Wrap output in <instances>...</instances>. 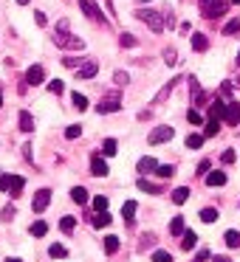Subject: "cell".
<instances>
[{
  "label": "cell",
  "instance_id": "1",
  "mask_svg": "<svg viewBox=\"0 0 240 262\" xmlns=\"http://www.w3.org/2000/svg\"><path fill=\"white\" fill-rule=\"evenodd\" d=\"M54 42H57L63 51H82V48H85V42H82L76 34H71L68 29H65V31H63V29L54 31Z\"/></svg>",
  "mask_w": 240,
  "mask_h": 262
},
{
  "label": "cell",
  "instance_id": "2",
  "mask_svg": "<svg viewBox=\"0 0 240 262\" xmlns=\"http://www.w3.org/2000/svg\"><path fill=\"white\" fill-rule=\"evenodd\" d=\"M229 9V0H201V12H204V17L215 20V17H223Z\"/></svg>",
  "mask_w": 240,
  "mask_h": 262
},
{
  "label": "cell",
  "instance_id": "3",
  "mask_svg": "<svg viewBox=\"0 0 240 262\" xmlns=\"http://www.w3.org/2000/svg\"><path fill=\"white\" fill-rule=\"evenodd\" d=\"M79 9H82V14H85V17H91V20H93V23L108 26V17H105V12L99 9L96 0H79Z\"/></svg>",
  "mask_w": 240,
  "mask_h": 262
},
{
  "label": "cell",
  "instance_id": "4",
  "mask_svg": "<svg viewBox=\"0 0 240 262\" xmlns=\"http://www.w3.org/2000/svg\"><path fill=\"white\" fill-rule=\"evenodd\" d=\"M136 17L142 20V23H147L150 29L155 31V34H158V31H164V29H167V26H164V17H161L158 12H150V9H138V12H136Z\"/></svg>",
  "mask_w": 240,
  "mask_h": 262
},
{
  "label": "cell",
  "instance_id": "5",
  "mask_svg": "<svg viewBox=\"0 0 240 262\" xmlns=\"http://www.w3.org/2000/svg\"><path fill=\"white\" fill-rule=\"evenodd\" d=\"M122 107V91H110L102 102L96 104V113H116Z\"/></svg>",
  "mask_w": 240,
  "mask_h": 262
},
{
  "label": "cell",
  "instance_id": "6",
  "mask_svg": "<svg viewBox=\"0 0 240 262\" xmlns=\"http://www.w3.org/2000/svg\"><path fill=\"white\" fill-rule=\"evenodd\" d=\"M23 186H26V178H20V175H3L0 178V189H3V192H12V198H17V194L23 192Z\"/></svg>",
  "mask_w": 240,
  "mask_h": 262
},
{
  "label": "cell",
  "instance_id": "7",
  "mask_svg": "<svg viewBox=\"0 0 240 262\" xmlns=\"http://www.w3.org/2000/svg\"><path fill=\"white\" fill-rule=\"evenodd\" d=\"M229 127H237L240 124V102H229L226 107H223V119Z\"/></svg>",
  "mask_w": 240,
  "mask_h": 262
},
{
  "label": "cell",
  "instance_id": "8",
  "mask_svg": "<svg viewBox=\"0 0 240 262\" xmlns=\"http://www.w3.org/2000/svg\"><path fill=\"white\" fill-rule=\"evenodd\" d=\"M48 203H51V189H37L34 200H31V209H34V211H46Z\"/></svg>",
  "mask_w": 240,
  "mask_h": 262
},
{
  "label": "cell",
  "instance_id": "9",
  "mask_svg": "<svg viewBox=\"0 0 240 262\" xmlns=\"http://www.w3.org/2000/svg\"><path fill=\"white\" fill-rule=\"evenodd\" d=\"M170 138H172V127L161 124V127H155V130L147 136V141L150 144H164V141H170Z\"/></svg>",
  "mask_w": 240,
  "mask_h": 262
},
{
  "label": "cell",
  "instance_id": "10",
  "mask_svg": "<svg viewBox=\"0 0 240 262\" xmlns=\"http://www.w3.org/2000/svg\"><path fill=\"white\" fill-rule=\"evenodd\" d=\"M46 82V71H43V65H31L29 71H26V85H43Z\"/></svg>",
  "mask_w": 240,
  "mask_h": 262
},
{
  "label": "cell",
  "instance_id": "11",
  "mask_svg": "<svg viewBox=\"0 0 240 262\" xmlns=\"http://www.w3.org/2000/svg\"><path fill=\"white\" fill-rule=\"evenodd\" d=\"M189 88H192V102L195 104H206V102H209V96L204 93V88L198 85V79H195V76H189Z\"/></svg>",
  "mask_w": 240,
  "mask_h": 262
},
{
  "label": "cell",
  "instance_id": "12",
  "mask_svg": "<svg viewBox=\"0 0 240 262\" xmlns=\"http://www.w3.org/2000/svg\"><path fill=\"white\" fill-rule=\"evenodd\" d=\"M99 74V65L96 62H82L79 71H76V79H93Z\"/></svg>",
  "mask_w": 240,
  "mask_h": 262
},
{
  "label": "cell",
  "instance_id": "13",
  "mask_svg": "<svg viewBox=\"0 0 240 262\" xmlns=\"http://www.w3.org/2000/svg\"><path fill=\"white\" fill-rule=\"evenodd\" d=\"M136 186L142 189V192H147V194H161V192H164V186H161V183H150V181H144V175L136 181Z\"/></svg>",
  "mask_w": 240,
  "mask_h": 262
},
{
  "label": "cell",
  "instance_id": "14",
  "mask_svg": "<svg viewBox=\"0 0 240 262\" xmlns=\"http://www.w3.org/2000/svg\"><path fill=\"white\" fill-rule=\"evenodd\" d=\"M155 166H158V161L150 158V155H144V158L136 164V169H138V175H147V172H155Z\"/></svg>",
  "mask_w": 240,
  "mask_h": 262
},
{
  "label": "cell",
  "instance_id": "15",
  "mask_svg": "<svg viewBox=\"0 0 240 262\" xmlns=\"http://www.w3.org/2000/svg\"><path fill=\"white\" fill-rule=\"evenodd\" d=\"M91 172H93V175H99V178L108 175V164H105L102 155H93V158H91Z\"/></svg>",
  "mask_w": 240,
  "mask_h": 262
},
{
  "label": "cell",
  "instance_id": "16",
  "mask_svg": "<svg viewBox=\"0 0 240 262\" xmlns=\"http://www.w3.org/2000/svg\"><path fill=\"white\" fill-rule=\"evenodd\" d=\"M178 82H181V76H172V79H170V82H167V85H164V88H161V91H158V93H155V99H153V102H155V104H158V102H164V99H167V96H170V91H172V88H175V85H178Z\"/></svg>",
  "mask_w": 240,
  "mask_h": 262
},
{
  "label": "cell",
  "instance_id": "17",
  "mask_svg": "<svg viewBox=\"0 0 240 262\" xmlns=\"http://www.w3.org/2000/svg\"><path fill=\"white\" fill-rule=\"evenodd\" d=\"M226 183V175H223L221 169H209V175H206V186H223Z\"/></svg>",
  "mask_w": 240,
  "mask_h": 262
},
{
  "label": "cell",
  "instance_id": "18",
  "mask_svg": "<svg viewBox=\"0 0 240 262\" xmlns=\"http://www.w3.org/2000/svg\"><path fill=\"white\" fill-rule=\"evenodd\" d=\"M195 243H198V234H195V231H184L181 234V248L184 251H192Z\"/></svg>",
  "mask_w": 240,
  "mask_h": 262
},
{
  "label": "cell",
  "instance_id": "19",
  "mask_svg": "<svg viewBox=\"0 0 240 262\" xmlns=\"http://www.w3.org/2000/svg\"><path fill=\"white\" fill-rule=\"evenodd\" d=\"M20 130H23V133L34 130V116H31L29 110H23V113H20Z\"/></svg>",
  "mask_w": 240,
  "mask_h": 262
},
{
  "label": "cell",
  "instance_id": "20",
  "mask_svg": "<svg viewBox=\"0 0 240 262\" xmlns=\"http://www.w3.org/2000/svg\"><path fill=\"white\" fill-rule=\"evenodd\" d=\"M170 198H172V203H178V206L187 203V198H189V186H178V189H172Z\"/></svg>",
  "mask_w": 240,
  "mask_h": 262
},
{
  "label": "cell",
  "instance_id": "21",
  "mask_svg": "<svg viewBox=\"0 0 240 262\" xmlns=\"http://www.w3.org/2000/svg\"><path fill=\"white\" fill-rule=\"evenodd\" d=\"M29 231H31V237H46V234H48V223L46 220H37V223H31Z\"/></svg>",
  "mask_w": 240,
  "mask_h": 262
},
{
  "label": "cell",
  "instance_id": "22",
  "mask_svg": "<svg viewBox=\"0 0 240 262\" xmlns=\"http://www.w3.org/2000/svg\"><path fill=\"white\" fill-rule=\"evenodd\" d=\"M119 237H116V234H108V237H105V254H116V251H119Z\"/></svg>",
  "mask_w": 240,
  "mask_h": 262
},
{
  "label": "cell",
  "instance_id": "23",
  "mask_svg": "<svg viewBox=\"0 0 240 262\" xmlns=\"http://www.w3.org/2000/svg\"><path fill=\"white\" fill-rule=\"evenodd\" d=\"M217 130H221V119H206V124H204V136H217Z\"/></svg>",
  "mask_w": 240,
  "mask_h": 262
},
{
  "label": "cell",
  "instance_id": "24",
  "mask_svg": "<svg viewBox=\"0 0 240 262\" xmlns=\"http://www.w3.org/2000/svg\"><path fill=\"white\" fill-rule=\"evenodd\" d=\"M71 200H74V203H88V189H82V186H74L71 189Z\"/></svg>",
  "mask_w": 240,
  "mask_h": 262
},
{
  "label": "cell",
  "instance_id": "25",
  "mask_svg": "<svg viewBox=\"0 0 240 262\" xmlns=\"http://www.w3.org/2000/svg\"><path fill=\"white\" fill-rule=\"evenodd\" d=\"M192 48H195L198 54H204L206 48H209V40H206L204 34H192Z\"/></svg>",
  "mask_w": 240,
  "mask_h": 262
},
{
  "label": "cell",
  "instance_id": "26",
  "mask_svg": "<svg viewBox=\"0 0 240 262\" xmlns=\"http://www.w3.org/2000/svg\"><path fill=\"white\" fill-rule=\"evenodd\" d=\"M206 141V136H201V133H192V136H187V147L189 149H201Z\"/></svg>",
  "mask_w": 240,
  "mask_h": 262
},
{
  "label": "cell",
  "instance_id": "27",
  "mask_svg": "<svg viewBox=\"0 0 240 262\" xmlns=\"http://www.w3.org/2000/svg\"><path fill=\"white\" fill-rule=\"evenodd\" d=\"M122 217H125L127 223H133V217H136V200H127V203L122 206Z\"/></svg>",
  "mask_w": 240,
  "mask_h": 262
},
{
  "label": "cell",
  "instance_id": "28",
  "mask_svg": "<svg viewBox=\"0 0 240 262\" xmlns=\"http://www.w3.org/2000/svg\"><path fill=\"white\" fill-rule=\"evenodd\" d=\"M105 226H110V214L108 211H96L93 214V228H105Z\"/></svg>",
  "mask_w": 240,
  "mask_h": 262
},
{
  "label": "cell",
  "instance_id": "29",
  "mask_svg": "<svg viewBox=\"0 0 240 262\" xmlns=\"http://www.w3.org/2000/svg\"><path fill=\"white\" fill-rule=\"evenodd\" d=\"M48 254H51L54 259H65V256H68V248H65V245H59V243H54L51 248H48Z\"/></svg>",
  "mask_w": 240,
  "mask_h": 262
},
{
  "label": "cell",
  "instance_id": "30",
  "mask_svg": "<svg viewBox=\"0 0 240 262\" xmlns=\"http://www.w3.org/2000/svg\"><path fill=\"white\" fill-rule=\"evenodd\" d=\"M223 107H226V102H221V99L212 102L209 104V116H212V119H223Z\"/></svg>",
  "mask_w": 240,
  "mask_h": 262
},
{
  "label": "cell",
  "instance_id": "31",
  "mask_svg": "<svg viewBox=\"0 0 240 262\" xmlns=\"http://www.w3.org/2000/svg\"><path fill=\"white\" fill-rule=\"evenodd\" d=\"M201 220H204V223H215L217 220V209H212V206L201 209Z\"/></svg>",
  "mask_w": 240,
  "mask_h": 262
},
{
  "label": "cell",
  "instance_id": "32",
  "mask_svg": "<svg viewBox=\"0 0 240 262\" xmlns=\"http://www.w3.org/2000/svg\"><path fill=\"white\" fill-rule=\"evenodd\" d=\"M59 228H63V234H74L76 220H74V217H63V220H59Z\"/></svg>",
  "mask_w": 240,
  "mask_h": 262
},
{
  "label": "cell",
  "instance_id": "33",
  "mask_svg": "<svg viewBox=\"0 0 240 262\" xmlns=\"http://www.w3.org/2000/svg\"><path fill=\"white\" fill-rule=\"evenodd\" d=\"M170 234H178V237L184 234V217H172V223H170Z\"/></svg>",
  "mask_w": 240,
  "mask_h": 262
},
{
  "label": "cell",
  "instance_id": "34",
  "mask_svg": "<svg viewBox=\"0 0 240 262\" xmlns=\"http://www.w3.org/2000/svg\"><path fill=\"white\" fill-rule=\"evenodd\" d=\"M223 239H226L229 248H237V245H240V231H226V237H223Z\"/></svg>",
  "mask_w": 240,
  "mask_h": 262
},
{
  "label": "cell",
  "instance_id": "35",
  "mask_svg": "<svg viewBox=\"0 0 240 262\" xmlns=\"http://www.w3.org/2000/svg\"><path fill=\"white\" fill-rule=\"evenodd\" d=\"M223 34H226V37L240 34V20H232V23H226V26H223Z\"/></svg>",
  "mask_w": 240,
  "mask_h": 262
},
{
  "label": "cell",
  "instance_id": "36",
  "mask_svg": "<svg viewBox=\"0 0 240 262\" xmlns=\"http://www.w3.org/2000/svg\"><path fill=\"white\" fill-rule=\"evenodd\" d=\"M119 46H122V48H136L138 42H136V37H133V34H122V37H119Z\"/></svg>",
  "mask_w": 240,
  "mask_h": 262
},
{
  "label": "cell",
  "instance_id": "37",
  "mask_svg": "<svg viewBox=\"0 0 240 262\" xmlns=\"http://www.w3.org/2000/svg\"><path fill=\"white\" fill-rule=\"evenodd\" d=\"M116 149H119V144H116L113 138H108V141L102 144V152L108 155V158H110V155H116Z\"/></svg>",
  "mask_w": 240,
  "mask_h": 262
},
{
  "label": "cell",
  "instance_id": "38",
  "mask_svg": "<svg viewBox=\"0 0 240 262\" xmlns=\"http://www.w3.org/2000/svg\"><path fill=\"white\" fill-rule=\"evenodd\" d=\"M93 209H96V211H108V198H105V194H96V198H93Z\"/></svg>",
  "mask_w": 240,
  "mask_h": 262
},
{
  "label": "cell",
  "instance_id": "39",
  "mask_svg": "<svg viewBox=\"0 0 240 262\" xmlns=\"http://www.w3.org/2000/svg\"><path fill=\"white\" fill-rule=\"evenodd\" d=\"M82 136V127L79 124H71L68 130H65V138H68V141H74V138H79Z\"/></svg>",
  "mask_w": 240,
  "mask_h": 262
},
{
  "label": "cell",
  "instance_id": "40",
  "mask_svg": "<svg viewBox=\"0 0 240 262\" xmlns=\"http://www.w3.org/2000/svg\"><path fill=\"white\" fill-rule=\"evenodd\" d=\"M237 161V155H234V149H223V155H221V164H234Z\"/></svg>",
  "mask_w": 240,
  "mask_h": 262
},
{
  "label": "cell",
  "instance_id": "41",
  "mask_svg": "<svg viewBox=\"0 0 240 262\" xmlns=\"http://www.w3.org/2000/svg\"><path fill=\"white\" fill-rule=\"evenodd\" d=\"M48 91H51L54 96H59V93L65 91V85H63V82H59V79H51V82H48Z\"/></svg>",
  "mask_w": 240,
  "mask_h": 262
},
{
  "label": "cell",
  "instance_id": "42",
  "mask_svg": "<svg viewBox=\"0 0 240 262\" xmlns=\"http://www.w3.org/2000/svg\"><path fill=\"white\" fill-rule=\"evenodd\" d=\"M74 107L76 110H88V99L82 93H74Z\"/></svg>",
  "mask_w": 240,
  "mask_h": 262
},
{
  "label": "cell",
  "instance_id": "43",
  "mask_svg": "<svg viewBox=\"0 0 240 262\" xmlns=\"http://www.w3.org/2000/svg\"><path fill=\"white\" fill-rule=\"evenodd\" d=\"M155 172H158L161 178H172L175 175V166H155Z\"/></svg>",
  "mask_w": 240,
  "mask_h": 262
},
{
  "label": "cell",
  "instance_id": "44",
  "mask_svg": "<svg viewBox=\"0 0 240 262\" xmlns=\"http://www.w3.org/2000/svg\"><path fill=\"white\" fill-rule=\"evenodd\" d=\"M113 82H116V85H127V82H130V76H127L125 71H116V74H113Z\"/></svg>",
  "mask_w": 240,
  "mask_h": 262
},
{
  "label": "cell",
  "instance_id": "45",
  "mask_svg": "<svg viewBox=\"0 0 240 262\" xmlns=\"http://www.w3.org/2000/svg\"><path fill=\"white\" fill-rule=\"evenodd\" d=\"M175 59H178L175 48H167V51H164V62H167V65H175Z\"/></svg>",
  "mask_w": 240,
  "mask_h": 262
},
{
  "label": "cell",
  "instance_id": "46",
  "mask_svg": "<svg viewBox=\"0 0 240 262\" xmlns=\"http://www.w3.org/2000/svg\"><path fill=\"white\" fill-rule=\"evenodd\" d=\"M153 262H172V256L167 254V251H155V254H153Z\"/></svg>",
  "mask_w": 240,
  "mask_h": 262
},
{
  "label": "cell",
  "instance_id": "47",
  "mask_svg": "<svg viewBox=\"0 0 240 262\" xmlns=\"http://www.w3.org/2000/svg\"><path fill=\"white\" fill-rule=\"evenodd\" d=\"M232 91H234V85H232V82H223V85H221V96H223V99H229V96H232Z\"/></svg>",
  "mask_w": 240,
  "mask_h": 262
},
{
  "label": "cell",
  "instance_id": "48",
  "mask_svg": "<svg viewBox=\"0 0 240 262\" xmlns=\"http://www.w3.org/2000/svg\"><path fill=\"white\" fill-rule=\"evenodd\" d=\"M189 121H192V124H201V121H204V116L198 113V110H189V116H187Z\"/></svg>",
  "mask_w": 240,
  "mask_h": 262
},
{
  "label": "cell",
  "instance_id": "49",
  "mask_svg": "<svg viewBox=\"0 0 240 262\" xmlns=\"http://www.w3.org/2000/svg\"><path fill=\"white\" fill-rule=\"evenodd\" d=\"M63 65H65V68H79L82 62H79V59H74V57H65V59H63Z\"/></svg>",
  "mask_w": 240,
  "mask_h": 262
},
{
  "label": "cell",
  "instance_id": "50",
  "mask_svg": "<svg viewBox=\"0 0 240 262\" xmlns=\"http://www.w3.org/2000/svg\"><path fill=\"white\" fill-rule=\"evenodd\" d=\"M0 217H3V220H12V217H14V206H6V209H3V214H0Z\"/></svg>",
  "mask_w": 240,
  "mask_h": 262
},
{
  "label": "cell",
  "instance_id": "51",
  "mask_svg": "<svg viewBox=\"0 0 240 262\" xmlns=\"http://www.w3.org/2000/svg\"><path fill=\"white\" fill-rule=\"evenodd\" d=\"M153 243H155V237H153V234H144V237L138 239V245H153Z\"/></svg>",
  "mask_w": 240,
  "mask_h": 262
},
{
  "label": "cell",
  "instance_id": "52",
  "mask_svg": "<svg viewBox=\"0 0 240 262\" xmlns=\"http://www.w3.org/2000/svg\"><path fill=\"white\" fill-rule=\"evenodd\" d=\"M34 23H37V26H48L46 14H43V12H37V14H34Z\"/></svg>",
  "mask_w": 240,
  "mask_h": 262
},
{
  "label": "cell",
  "instance_id": "53",
  "mask_svg": "<svg viewBox=\"0 0 240 262\" xmlns=\"http://www.w3.org/2000/svg\"><path fill=\"white\" fill-rule=\"evenodd\" d=\"M204 172H209V161H201L198 164V175H204Z\"/></svg>",
  "mask_w": 240,
  "mask_h": 262
},
{
  "label": "cell",
  "instance_id": "54",
  "mask_svg": "<svg viewBox=\"0 0 240 262\" xmlns=\"http://www.w3.org/2000/svg\"><path fill=\"white\" fill-rule=\"evenodd\" d=\"M209 259V251H198V256H195V262H206Z\"/></svg>",
  "mask_w": 240,
  "mask_h": 262
},
{
  "label": "cell",
  "instance_id": "55",
  "mask_svg": "<svg viewBox=\"0 0 240 262\" xmlns=\"http://www.w3.org/2000/svg\"><path fill=\"white\" fill-rule=\"evenodd\" d=\"M150 116H153V113H150V110H142V113H138V121H147Z\"/></svg>",
  "mask_w": 240,
  "mask_h": 262
},
{
  "label": "cell",
  "instance_id": "56",
  "mask_svg": "<svg viewBox=\"0 0 240 262\" xmlns=\"http://www.w3.org/2000/svg\"><path fill=\"white\" fill-rule=\"evenodd\" d=\"M212 262H232V259H229V256H215Z\"/></svg>",
  "mask_w": 240,
  "mask_h": 262
},
{
  "label": "cell",
  "instance_id": "57",
  "mask_svg": "<svg viewBox=\"0 0 240 262\" xmlns=\"http://www.w3.org/2000/svg\"><path fill=\"white\" fill-rule=\"evenodd\" d=\"M17 3H20V6H29V0H17Z\"/></svg>",
  "mask_w": 240,
  "mask_h": 262
},
{
  "label": "cell",
  "instance_id": "58",
  "mask_svg": "<svg viewBox=\"0 0 240 262\" xmlns=\"http://www.w3.org/2000/svg\"><path fill=\"white\" fill-rule=\"evenodd\" d=\"M6 262H23V259H14V256H9V259Z\"/></svg>",
  "mask_w": 240,
  "mask_h": 262
},
{
  "label": "cell",
  "instance_id": "59",
  "mask_svg": "<svg viewBox=\"0 0 240 262\" xmlns=\"http://www.w3.org/2000/svg\"><path fill=\"white\" fill-rule=\"evenodd\" d=\"M0 107H3V93H0Z\"/></svg>",
  "mask_w": 240,
  "mask_h": 262
},
{
  "label": "cell",
  "instance_id": "60",
  "mask_svg": "<svg viewBox=\"0 0 240 262\" xmlns=\"http://www.w3.org/2000/svg\"><path fill=\"white\" fill-rule=\"evenodd\" d=\"M237 65H240V54H237Z\"/></svg>",
  "mask_w": 240,
  "mask_h": 262
},
{
  "label": "cell",
  "instance_id": "61",
  "mask_svg": "<svg viewBox=\"0 0 240 262\" xmlns=\"http://www.w3.org/2000/svg\"><path fill=\"white\" fill-rule=\"evenodd\" d=\"M142 3H150V0H142Z\"/></svg>",
  "mask_w": 240,
  "mask_h": 262
},
{
  "label": "cell",
  "instance_id": "62",
  "mask_svg": "<svg viewBox=\"0 0 240 262\" xmlns=\"http://www.w3.org/2000/svg\"><path fill=\"white\" fill-rule=\"evenodd\" d=\"M232 3H240V0H232Z\"/></svg>",
  "mask_w": 240,
  "mask_h": 262
},
{
  "label": "cell",
  "instance_id": "63",
  "mask_svg": "<svg viewBox=\"0 0 240 262\" xmlns=\"http://www.w3.org/2000/svg\"><path fill=\"white\" fill-rule=\"evenodd\" d=\"M237 85H240V76H237Z\"/></svg>",
  "mask_w": 240,
  "mask_h": 262
}]
</instances>
